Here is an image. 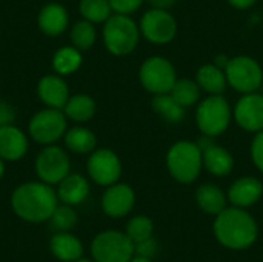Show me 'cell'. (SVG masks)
<instances>
[{"mask_svg": "<svg viewBox=\"0 0 263 262\" xmlns=\"http://www.w3.org/2000/svg\"><path fill=\"white\" fill-rule=\"evenodd\" d=\"M59 205L57 191L46 182L20 184L11 195L12 212L26 222L40 224L51 219Z\"/></svg>", "mask_w": 263, "mask_h": 262, "instance_id": "1", "label": "cell"}, {"mask_svg": "<svg viewBox=\"0 0 263 262\" xmlns=\"http://www.w3.org/2000/svg\"><path fill=\"white\" fill-rule=\"evenodd\" d=\"M68 130V119L63 110L45 108L35 113L28 124L29 137L40 145H52L63 139Z\"/></svg>", "mask_w": 263, "mask_h": 262, "instance_id": "7", "label": "cell"}, {"mask_svg": "<svg viewBox=\"0 0 263 262\" xmlns=\"http://www.w3.org/2000/svg\"><path fill=\"white\" fill-rule=\"evenodd\" d=\"M153 110L166 122L170 124H180L185 119V110L170 93L166 94H156L151 100Z\"/></svg>", "mask_w": 263, "mask_h": 262, "instance_id": "27", "label": "cell"}, {"mask_svg": "<svg viewBox=\"0 0 263 262\" xmlns=\"http://www.w3.org/2000/svg\"><path fill=\"white\" fill-rule=\"evenodd\" d=\"M233 119L248 133H259L263 130V96L256 93L242 94L233 108Z\"/></svg>", "mask_w": 263, "mask_h": 262, "instance_id": "13", "label": "cell"}, {"mask_svg": "<svg viewBox=\"0 0 263 262\" xmlns=\"http://www.w3.org/2000/svg\"><path fill=\"white\" fill-rule=\"evenodd\" d=\"M196 202L203 213L217 216L227 208L228 196L220 187L214 184H203L196 191Z\"/></svg>", "mask_w": 263, "mask_h": 262, "instance_id": "22", "label": "cell"}, {"mask_svg": "<svg viewBox=\"0 0 263 262\" xmlns=\"http://www.w3.org/2000/svg\"><path fill=\"white\" fill-rule=\"evenodd\" d=\"M69 39H71V45L76 46L77 49H80L82 53L83 51H88L89 48L94 46L96 40H97V29H96V25L82 19L79 22H76L71 28V34H69Z\"/></svg>", "mask_w": 263, "mask_h": 262, "instance_id": "30", "label": "cell"}, {"mask_svg": "<svg viewBox=\"0 0 263 262\" xmlns=\"http://www.w3.org/2000/svg\"><path fill=\"white\" fill-rule=\"evenodd\" d=\"M166 168L179 184H193L197 181L203 168L202 150L197 142L179 141L173 144L166 153Z\"/></svg>", "mask_w": 263, "mask_h": 262, "instance_id": "3", "label": "cell"}, {"mask_svg": "<svg viewBox=\"0 0 263 262\" xmlns=\"http://www.w3.org/2000/svg\"><path fill=\"white\" fill-rule=\"evenodd\" d=\"M177 79L174 65L162 56H151L145 59L139 69V80L142 86L153 96L170 93Z\"/></svg>", "mask_w": 263, "mask_h": 262, "instance_id": "8", "label": "cell"}, {"mask_svg": "<svg viewBox=\"0 0 263 262\" xmlns=\"http://www.w3.org/2000/svg\"><path fill=\"white\" fill-rule=\"evenodd\" d=\"M76 262H96V261H94V259H92V261H89V259H82V258H80L79 261H76Z\"/></svg>", "mask_w": 263, "mask_h": 262, "instance_id": "42", "label": "cell"}, {"mask_svg": "<svg viewBox=\"0 0 263 262\" xmlns=\"http://www.w3.org/2000/svg\"><path fill=\"white\" fill-rule=\"evenodd\" d=\"M83 63L82 51L72 45H66L59 48L52 56V68L60 76L74 74Z\"/></svg>", "mask_w": 263, "mask_h": 262, "instance_id": "26", "label": "cell"}, {"mask_svg": "<svg viewBox=\"0 0 263 262\" xmlns=\"http://www.w3.org/2000/svg\"><path fill=\"white\" fill-rule=\"evenodd\" d=\"M37 94L42 103L48 108L63 110L69 99V88L60 74H45L37 83Z\"/></svg>", "mask_w": 263, "mask_h": 262, "instance_id": "17", "label": "cell"}, {"mask_svg": "<svg viewBox=\"0 0 263 262\" xmlns=\"http://www.w3.org/2000/svg\"><path fill=\"white\" fill-rule=\"evenodd\" d=\"M28 136L18 127L8 124L0 127V158L8 162L20 161L28 153Z\"/></svg>", "mask_w": 263, "mask_h": 262, "instance_id": "18", "label": "cell"}, {"mask_svg": "<svg viewBox=\"0 0 263 262\" xmlns=\"http://www.w3.org/2000/svg\"><path fill=\"white\" fill-rule=\"evenodd\" d=\"M146 0H109L111 8L114 12L117 14H126L131 15L133 12H136L137 9H140V6L145 3Z\"/></svg>", "mask_w": 263, "mask_h": 262, "instance_id": "35", "label": "cell"}, {"mask_svg": "<svg viewBox=\"0 0 263 262\" xmlns=\"http://www.w3.org/2000/svg\"><path fill=\"white\" fill-rule=\"evenodd\" d=\"M86 171L92 182L109 187L119 182L122 176V161L109 148H96L88 158Z\"/></svg>", "mask_w": 263, "mask_h": 262, "instance_id": "12", "label": "cell"}, {"mask_svg": "<svg viewBox=\"0 0 263 262\" xmlns=\"http://www.w3.org/2000/svg\"><path fill=\"white\" fill-rule=\"evenodd\" d=\"M79 12H80L82 19H85L94 25L105 23L114 14L109 0H80Z\"/></svg>", "mask_w": 263, "mask_h": 262, "instance_id": "29", "label": "cell"}, {"mask_svg": "<svg viewBox=\"0 0 263 262\" xmlns=\"http://www.w3.org/2000/svg\"><path fill=\"white\" fill-rule=\"evenodd\" d=\"M250 154H251V161L254 162L256 168L263 173V130L256 133V136L253 137L251 147H250Z\"/></svg>", "mask_w": 263, "mask_h": 262, "instance_id": "33", "label": "cell"}, {"mask_svg": "<svg viewBox=\"0 0 263 262\" xmlns=\"http://www.w3.org/2000/svg\"><path fill=\"white\" fill-rule=\"evenodd\" d=\"M14 120H15V110L9 103L0 100V127L14 124Z\"/></svg>", "mask_w": 263, "mask_h": 262, "instance_id": "36", "label": "cell"}, {"mask_svg": "<svg viewBox=\"0 0 263 262\" xmlns=\"http://www.w3.org/2000/svg\"><path fill=\"white\" fill-rule=\"evenodd\" d=\"M97 105L96 100L89 94H74L69 96L68 102L63 107V113L68 120H72L76 124H85L91 120L96 114Z\"/></svg>", "mask_w": 263, "mask_h": 262, "instance_id": "24", "label": "cell"}, {"mask_svg": "<svg viewBox=\"0 0 263 262\" xmlns=\"http://www.w3.org/2000/svg\"><path fill=\"white\" fill-rule=\"evenodd\" d=\"M140 34L153 45H168L177 36V20L170 9L151 8L140 19Z\"/></svg>", "mask_w": 263, "mask_h": 262, "instance_id": "10", "label": "cell"}, {"mask_svg": "<svg viewBox=\"0 0 263 262\" xmlns=\"http://www.w3.org/2000/svg\"><path fill=\"white\" fill-rule=\"evenodd\" d=\"M57 185H59L57 188L59 201L71 207L82 204L89 195V182L85 176L79 173H69Z\"/></svg>", "mask_w": 263, "mask_h": 262, "instance_id": "20", "label": "cell"}, {"mask_svg": "<svg viewBox=\"0 0 263 262\" xmlns=\"http://www.w3.org/2000/svg\"><path fill=\"white\" fill-rule=\"evenodd\" d=\"M77 213L71 205H57V208L54 210L52 216H51V222L52 227L59 232H69L71 229L76 227L77 224Z\"/></svg>", "mask_w": 263, "mask_h": 262, "instance_id": "32", "label": "cell"}, {"mask_svg": "<svg viewBox=\"0 0 263 262\" xmlns=\"http://www.w3.org/2000/svg\"><path fill=\"white\" fill-rule=\"evenodd\" d=\"M146 2L151 5V8H159V9H171L177 3V0H146Z\"/></svg>", "mask_w": 263, "mask_h": 262, "instance_id": "37", "label": "cell"}, {"mask_svg": "<svg viewBox=\"0 0 263 262\" xmlns=\"http://www.w3.org/2000/svg\"><path fill=\"white\" fill-rule=\"evenodd\" d=\"M63 142L66 150L76 154H91L97 148V137L94 131L82 125L66 130Z\"/></svg>", "mask_w": 263, "mask_h": 262, "instance_id": "25", "label": "cell"}, {"mask_svg": "<svg viewBox=\"0 0 263 262\" xmlns=\"http://www.w3.org/2000/svg\"><path fill=\"white\" fill-rule=\"evenodd\" d=\"M228 3L236 9H250L257 3V0H228Z\"/></svg>", "mask_w": 263, "mask_h": 262, "instance_id": "38", "label": "cell"}, {"mask_svg": "<svg viewBox=\"0 0 263 262\" xmlns=\"http://www.w3.org/2000/svg\"><path fill=\"white\" fill-rule=\"evenodd\" d=\"M213 230L216 239L230 250H245L251 247L259 236L256 219L247 212V208L239 207H227L219 213Z\"/></svg>", "mask_w": 263, "mask_h": 262, "instance_id": "2", "label": "cell"}, {"mask_svg": "<svg viewBox=\"0 0 263 262\" xmlns=\"http://www.w3.org/2000/svg\"><path fill=\"white\" fill-rule=\"evenodd\" d=\"M34 168L42 182L57 185L71 173V161L62 147L55 144L45 145L35 158Z\"/></svg>", "mask_w": 263, "mask_h": 262, "instance_id": "11", "label": "cell"}, {"mask_svg": "<svg viewBox=\"0 0 263 262\" xmlns=\"http://www.w3.org/2000/svg\"><path fill=\"white\" fill-rule=\"evenodd\" d=\"M233 120V110L223 94H210L197 103L196 125L202 136L217 137L223 134Z\"/></svg>", "mask_w": 263, "mask_h": 262, "instance_id": "5", "label": "cell"}, {"mask_svg": "<svg viewBox=\"0 0 263 262\" xmlns=\"http://www.w3.org/2000/svg\"><path fill=\"white\" fill-rule=\"evenodd\" d=\"M103 43L106 49L117 57L129 56L139 45L140 40V28L126 14L114 12L105 23H103Z\"/></svg>", "mask_w": 263, "mask_h": 262, "instance_id": "4", "label": "cell"}, {"mask_svg": "<svg viewBox=\"0 0 263 262\" xmlns=\"http://www.w3.org/2000/svg\"><path fill=\"white\" fill-rule=\"evenodd\" d=\"M136 204V193L131 185L116 182L106 187L102 196V210L106 216L119 219L129 215Z\"/></svg>", "mask_w": 263, "mask_h": 262, "instance_id": "15", "label": "cell"}, {"mask_svg": "<svg viewBox=\"0 0 263 262\" xmlns=\"http://www.w3.org/2000/svg\"><path fill=\"white\" fill-rule=\"evenodd\" d=\"M3 174H5V161L0 158V179L3 178Z\"/></svg>", "mask_w": 263, "mask_h": 262, "instance_id": "41", "label": "cell"}, {"mask_svg": "<svg viewBox=\"0 0 263 262\" xmlns=\"http://www.w3.org/2000/svg\"><path fill=\"white\" fill-rule=\"evenodd\" d=\"M227 196L233 207L250 208L262 199L263 184L254 176H242L230 185Z\"/></svg>", "mask_w": 263, "mask_h": 262, "instance_id": "16", "label": "cell"}, {"mask_svg": "<svg viewBox=\"0 0 263 262\" xmlns=\"http://www.w3.org/2000/svg\"><path fill=\"white\" fill-rule=\"evenodd\" d=\"M170 94L183 108H190L200 102L202 90H200L199 83L193 79H177L173 90L170 91Z\"/></svg>", "mask_w": 263, "mask_h": 262, "instance_id": "28", "label": "cell"}, {"mask_svg": "<svg viewBox=\"0 0 263 262\" xmlns=\"http://www.w3.org/2000/svg\"><path fill=\"white\" fill-rule=\"evenodd\" d=\"M153 232H154V224H153L151 218H148L145 215H137V216L131 218L125 229V233L134 244L151 238Z\"/></svg>", "mask_w": 263, "mask_h": 262, "instance_id": "31", "label": "cell"}, {"mask_svg": "<svg viewBox=\"0 0 263 262\" xmlns=\"http://www.w3.org/2000/svg\"><path fill=\"white\" fill-rule=\"evenodd\" d=\"M37 23H39L40 31L45 36L57 37L66 31V28L69 25V15L63 5L48 3L40 9V12L37 15Z\"/></svg>", "mask_w": 263, "mask_h": 262, "instance_id": "19", "label": "cell"}, {"mask_svg": "<svg viewBox=\"0 0 263 262\" xmlns=\"http://www.w3.org/2000/svg\"><path fill=\"white\" fill-rule=\"evenodd\" d=\"M157 253H159V242L153 236L145 239V241L134 244V255L153 259V258H156Z\"/></svg>", "mask_w": 263, "mask_h": 262, "instance_id": "34", "label": "cell"}, {"mask_svg": "<svg viewBox=\"0 0 263 262\" xmlns=\"http://www.w3.org/2000/svg\"><path fill=\"white\" fill-rule=\"evenodd\" d=\"M129 262H153V259H149V258H143V256H139V255H134Z\"/></svg>", "mask_w": 263, "mask_h": 262, "instance_id": "40", "label": "cell"}, {"mask_svg": "<svg viewBox=\"0 0 263 262\" xmlns=\"http://www.w3.org/2000/svg\"><path fill=\"white\" fill-rule=\"evenodd\" d=\"M225 76L228 86L240 94L256 93L263 83L262 66L250 56L231 57L225 66Z\"/></svg>", "mask_w": 263, "mask_h": 262, "instance_id": "6", "label": "cell"}, {"mask_svg": "<svg viewBox=\"0 0 263 262\" xmlns=\"http://www.w3.org/2000/svg\"><path fill=\"white\" fill-rule=\"evenodd\" d=\"M228 60H230V57H227V54H219V56H216V57H214V62H213V63H216L219 68L225 69V66H227Z\"/></svg>", "mask_w": 263, "mask_h": 262, "instance_id": "39", "label": "cell"}, {"mask_svg": "<svg viewBox=\"0 0 263 262\" xmlns=\"http://www.w3.org/2000/svg\"><path fill=\"white\" fill-rule=\"evenodd\" d=\"M197 145L202 150L203 168L216 178L228 176L234 170V158L230 150L214 142L213 137L203 136L197 141Z\"/></svg>", "mask_w": 263, "mask_h": 262, "instance_id": "14", "label": "cell"}, {"mask_svg": "<svg viewBox=\"0 0 263 262\" xmlns=\"http://www.w3.org/2000/svg\"><path fill=\"white\" fill-rule=\"evenodd\" d=\"M196 82L199 83L203 93L210 94H223L228 82L225 69L219 68L216 63H205L196 73Z\"/></svg>", "mask_w": 263, "mask_h": 262, "instance_id": "23", "label": "cell"}, {"mask_svg": "<svg viewBox=\"0 0 263 262\" xmlns=\"http://www.w3.org/2000/svg\"><path fill=\"white\" fill-rule=\"evenodd\" d=\"M91 255L96 262H129L134 256V242L126 233L105 230L92 239Z\"/></svg>", "mask_w": 263, "mask_h": 262, "instance_id": "9", "label": "cell"}, {"mask_svg": "<svg viewBox=\"0 0 263 262\" xmlns=\"http://www.w3.org/2000/svg\"><path fill=\"white\" fill-rule=\"evenodd\" d=\"M49 250L54 258L62 262H76L83 255L80 239L69 232H57L49 241Z\"/></svg>", "mask_w": 263, "mask_h": 262, "instance_id": "21", "label": "cell"}]
</instances>
